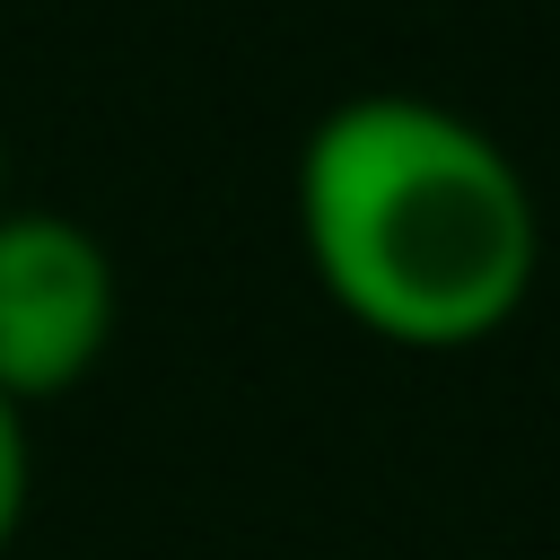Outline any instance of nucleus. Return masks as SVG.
<instances>
[{
  "mask_svg": "<svg viewBox=\"0 0 560 560\" xmlns=\"http://www.w3.org/2000/svg\"><path fill=\"white\" fill-rule=\"evenodd\" d=\"M298 245L315 289L394 350L508 332L542 271L525 166L438 96H341L298 149Z\"/></svg>",
  "mask_w": 560,
  "mask_h": 560,
  "instance_id": "obj_1",
  "label": "nucleus"
},
{
  "mask_svg": "<svg viewBox=\"0 0 560 560\" xmlns=\"http://www.w3.org/2000/svg\"><path fill=\"white\" fill-rule=\"evenodd\" d=\"M114 254L70 210H0V394L61 402L114 341Z\"/></svg>",
  "mask_w": 560,
  "mask_h": 560,
  "instance_id": "obj_2",
  "label": "nucleus"
},
{
  "mask_svg": "<svg viewBox=\"0 0 560 560\" xmlns=\"http://www.w3.org/2000/svg\"><path fill=\"white\" fill-rule=\"evenodd\" d=\"M26 499H35V455H26V411L0 394V560L26 525Z\"/></svg>",
  "mask_w": 560,
  "mask_h": 560,
  "instance_id": "obj_3",
  "label": "nucleus"
},
{
  "mask_svg": "<svg viewBox=\"0 0 560 560\" xmlns=\"http://www.w3.org/2000/svg\"><path fill=\"white\" fill-rule=\"evenodd\" d=\"M0 210H9V140H0Z\"/></svg>",
  "mask_w": 560,
  "mask_h": 560,
  "instance_id": "obj_4",
  "label": "nucleus"
}]
</instances>
